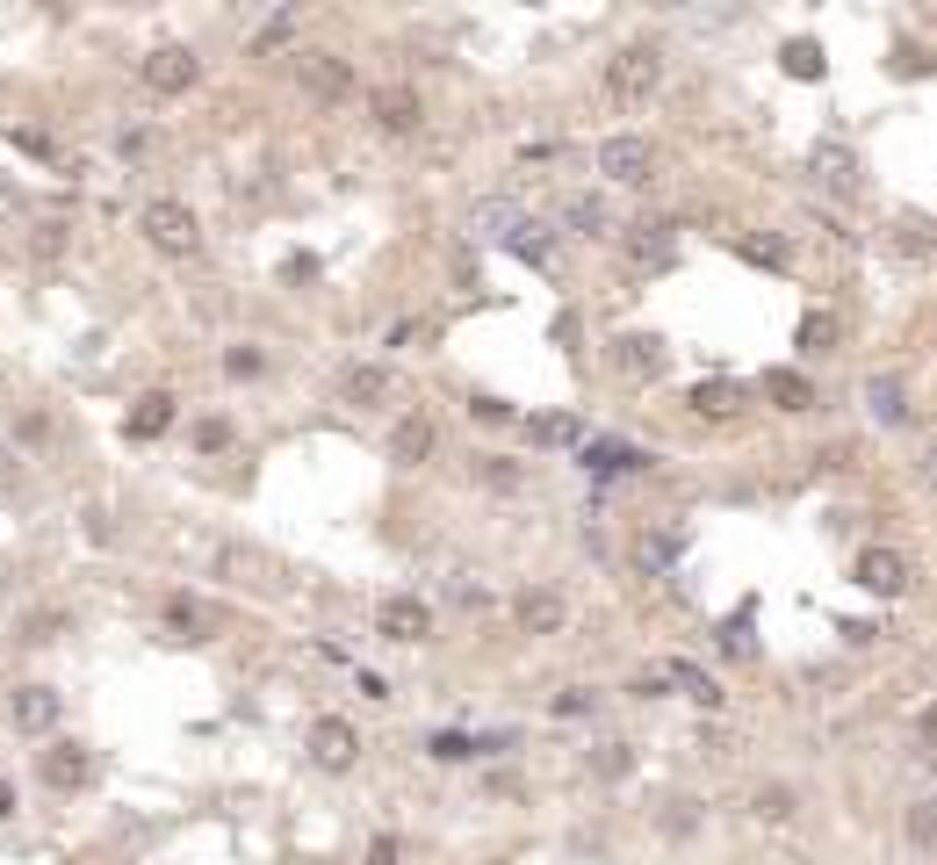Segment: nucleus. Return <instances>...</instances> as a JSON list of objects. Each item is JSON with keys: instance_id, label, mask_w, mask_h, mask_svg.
Wrapping results in <instances>:
<instances>
[{"instance_id": "nucleus-1", "label": "nucleus", "mask_w": 937, "mask_h": 865, "mask_svg": "<svg viewBox=\"0 0 937 865\" xmlns=\"http://www.w3.org/2000/svg\"><path fill=\"white\" fill-rule=\"evenodd\" d=\"M138 224H144V239H152L166 260H195V253H203V224H195L188 203H144Z\"/></svg>"}, {"instance_id": "nucleus-2", "label": "nucleus", "mask_w": 937, "mask_h": 865, "mask_svg": "<svg viewBox=\"0 0 937 865\" xmlns=\"http://www.w3.org/2000/svg\"><path fill=\"white\" fill-rule=\"evenodd\" d=\"M657 80H663V51L657 44H627V51L606 66V94L613 102H649Z\"/></svg>"}, {"instance_id": "nucleus-3", "label": "nucleus", "mask_w": 937, "mask_h": 865, "mask_svg": "<svg viewBox=\"0 0 937 865\" xmlns=\"http://www.w3.org/2000/svg\"><path fill=\"white\" fill-rule=\"evenodd\" d=\"M621 260L635 267V275H671L678 267V224H627L621 231Z\"/></svg>"}, {"instance_id": "nucleus-4", "label": "nucleus", "mask_w": 937, "mask_h": 865, "mask_svg": "<svg viewBox=\"0 0 937 865\" xmlns=\"http://www.w3.org/2000/svg\"><path fill=\"white\" fill-rule=\"evenodd\" d=\"M209 570L224 577V585H239V591H267L281 577V563L267 549H253V541H224V549H217V563H209Z\"/></svg>"}, {"instance_id": "nucleus-5", "label": "nucleus", "mask_w": 937, "mask_h": 865, "mask_svg": "<svg viewBox=\"0 0 937 865\" xmlns=\"http://www.w3.org/2000/svg\"><path fill=\"white\" fill-rule=\"evenodd\" d=\"M599 173L621 181V188H649L657 181V145L649 138H606L599 145Z\"/></svg>"}, {"instance_id": "nucleus-6", "label": "nucleus", "mask_w": 937, "mask_h": 865, "mask_svg": "<svg viewBox=\"0 0 937 865\" xmlns=\"http://www.w3.org/2000/svg\"><path fill=\"white\" fill-rule=\"evenodd\" d=\"M563 621H570V599H563L556 585L512 591V627H520V635H563Z\"/></svg>"}, {"instance_id": "nucleus-7", "label": "nucleus", "mask_w": 937, "mask_h": 865, "mask_svg": "<svg viewBox=\"0 0 937 865\" xmlns=\"http://www.w3.org/2000/svg\"><path fill=\"white\" fill-rule=\"evenodd\" d=\"M195 80H203V58H195L188 44H159V51H144V86H152V94H188Z\"/></svg>"}, {"instance_id": "nucleus-8", "label": "nucleus", "mask_w": 937, "mask_h": 865, "mask_svg": "<svg viewBox=\"0 0 937 865\" xmlns=\"http://www.w3.org/2000/svg\"><path fill=\"white\" fill-rule=\"evenodd\" d=\"M159 621H166V635H174V642H209V635H217V606L174 591V599L159 606Z\"/></svg>"}, {"instance_id": "nucleus-9", "label": "nucleus", "mask_w": 937, "mask_h": 865, "mask_svg": "<svg viewBox=\"0 0 937 865\" xmlns=\"http://www.w3.org/2000/svg\"><path fill=\"white\" fill-rule=\"evenodd\" d=\"M375 627L390 642H426V635H433V606H426V599H382L375 606Z\"/></svg>"}, {"instance_id": "nucleus-10", "label": "nucleus", "mask_w": 937, "mask_h": 865, "mask_svg": "<svg viewBox=\"0 0 937 865\" xmlns=\"http://www.w3.org/2000/svg\"><path fill=\"white\" fill-rule=\"evenodd\" d=\"M433 440H440L433 418H426V412H404L397 426H390V462H397V469H418L426 454H433Z\"/></svg>"}, {"instance_id": "nucleus-11", "label": "nucleus", "mask_w": 937, "mask_h": 865, "mask_svg": "<svg viewBox=\"0 0 937 865\" xmlns=\"http://www.w3.org/2000/svg\"><path fill=\"white\" fill-rule=\"evenodd\" d=\"M339 404H354V412H382V404H390V368H382V361H354L347 376H339Z\"/></svg>"}, {"instance_id": "nucleus-12", "label": "nucleus", "mask_w": 937, "mask_h": 865, "mask_svg": "<svg viewBox=\"0 0 937 865\" xmlns=\"http://www.w3.org/2000/svg\"><path fill=\"white\" fill-rule=\"evenodd\" d=\"M851 577H858V585H866L872 599H894V591H909V563H902L894 549H866Z\"/></svg>"}, {"instance_id": "nucleus-13", "label": "nucleus", "mask_w": 937, "mask_h": 865, "mask_svg": "<svg viewBox=\"0 0 937 865\" xmlns=\"http://www.w3.org/2000/svg\"><path fill=\"white\" fill-rule=\"evenodd\" d=\"M36 764H44V786H58V794H80V786L94 778V758L80 743H51Z\"/></svg>"}, {"instance_id": "nucleus-14", "label": "nucleus", "mask_w": 937, "mask_h": 865, "mask_svg": "<svg viewBox=\"0 0 937 865\" xmlns=\"http://www.w3.org/2000/svg\"><path fill=\"white\" fill-rule=\"evenodd\" d=\"M311 758L332 764V772H347V764L361 758V736H354V722H332V714H325V722L311 728Z\"/></svg>"}, {"instance_id": "nucleus-15", "label": "nucleus", "mask_w": 937, "mask_h": 865, "mask_svg": "<svg viewBox=\"0 0 937 865\" xmlns=\"http://www.w3.org/2000/svg\"><path fill=\"white\" fill-rule=\"evenodd\" d=\"M296 72H303V86H311L317 102H347V94H354V66H347V58H325V51H317V58H303Z\"/></svg>"}, {"instance_id": "nucleus-16", "label": "nucleus", "mask_w": 937, "mask_h": 865, "mask_svg": "<svg viewBox=\"0 0 937 865\" xmlns=\"http://www.w3.org/2000/svg\"><path fill=\"white\" fill-rule=\"evenodd\" d=\"M585 469H591V476H643L649 454L635 448V440H591V448H585Z\"/></svg>"}, {"instance_id": "nucleus-17", "label": "nucleus", "mask_w": 937, "mask_h": 865, "mask_svg": "<svg viewBox=\"0 0 937 865\" xmlns=\"http://www.w3.org/2000/svg\"><path fill=\"white\" fill-rule=\"evenodd\" d=\"M174 418H181V404L166 397V390H144V397L130 404V418H123V432H130V440H159Z\"/></svg>"}, {"instance_id": "nucleus-18", "label": "nucleus", "mask_w": 937, "mask_h": 865, "mask_svg": "<svg viewBox=\"0 0 937 865\" xmlns=\"http://www.w3.org/2000/svg\"><path fill=\"white\" fill-rule=\"evenodd\" d=\"M757 390L772 404H779V412H815V382L808 376H794V368H764L757 376Z\"/></svg>"}, {"instance_id": "nucleus-19", "label": "nucleus", "mask_w": 937, "mask_h": 865, "mask_svg": "<svg viewBox=\"0 0 937 865\" xmlns=\"http://www.w3.org/2000/svg\"><path fill=\"white\" fill-rule=\"evenodd\" d=\"M563 224L577 231V239H613V209H606V195H570V203H563Z\"/></svg>"}, {"instance_id": "nucleus-20", "label": "nucleus", "mask_w": 937, "mask_h": 865, "mask_svg": "<svg viewBox=\"0 0 937 865\" xmlns=\"http://www.w3.org/2000/svg\"><path fill=\"white\" fill-rule=\"evenodd\" d=\"M866 404H872L880 426H902V418H909V382L894 376V368H880V376L866 382Z\"/></svg>"}, {"instance_id": "nucleus-21", "label": "nucleus", "mask_w": 937, "mask_h": 865, "mask_svg": "<svg viewBox=\"0 0 937 865\" xmlns=\"http://www.w3.org/2000/svg\"><path fill=\"white\" fill-rule=\"evenodd\" d=\"M368 108H375V123H382V130H397V138H404V130H418V116H426L412 86H382Z\"/></svg>"}, {"instance_id": "nucleus-22", "label": "nucleus", "mask_w": 937, "mask_h": 865, "mask_svg": "<svg viewBox=\"0 0 937 865\" xmlns=\"http://www.w3.org/2000/svg\"><path fill=\"white\" fill-rule=\"evenodd\" d=\"M613 361H621L627 376H663V339L657 332H627V339L613 346Z\"/></svg>"}, {"instance_id": "nucleus-23", "label": "nucleus", "mask_w": 937, "mask_h": 865, "mask_svg": "<svg viewBox=\"0 0 937 865\" xmlns=\"http://www.w3.org/2000/svg\"><path fill=\"white\" fill-rule=\"evenodd\" d=\"M663 685H678L685 700H693V707H721V700H729V692L714 685V678L699 671V664H685V657H671V671H663Z\"/></svg>"}, {"instance_id": "nucleus-24", "label": "nucleus", "mask_w": 937, "mask_h": 865, "mask_svg": "<svg viewBox=\"0 0 937 865\" xmlns=\"http://www.w3.org/2000/svg\"><path fill=\"white\" fill-rule=\"evenodd\" d=\"M15 722L30 728V736H44V728L58 722V692H51V685H22V692H15Z\"/></svg>"}, {"instance_id": "nucleus-25", "label": "nucleus", "mask_w": 937, "mask_h": 865, "mask_svg": "<svg viewBox=\"0 0 937 865\" xmlns=\"http://www.w3.org/2000/svg\"><path fill=\"white\" fill-rule=\"evenodd\" d=\"M815 173H822V188L858 195V159H851L844 145H822V152H815Z\"/></svg>"}, {"instance_id": "nucleus-26", "label": "nucleus", "mask_w": 937, "mask_h": 865, "mask_svg": "<svg viewBox=\"0 0 937 865\" xmlns=\"http://www.w3.org/2000/svg\"><path fill=\"white\" fill-rule=\"evenodd\" d=\"M693 412H699V418L743 412V382H699V390H693Z\"/></svg>"}, {"instance_id": "nucleus-27", "label": "nucleus", "mask_w": 937, "mask_h": 865, "mask_svg": "<svg viewBox=\"0 0 937 865\" xmlns=\"http://www.w3.org/2000/svg\"><path fill=\"white\" fill-rule=\"evenodd\" d=\"M794 339H800V354H830V346L844 339V325H836L830 311H808V318H800V332H794Z\"/></svg>"}, {"instance_id": "nucleus-28", "label": "nucleus", "mask_w": 937, "mask_h": 865, "mask_svg": "<svg viewBox=\"0 0 937 865\" xmlns=\"http://www.w3.org/2000/svg\"><path fill=\"white\" fill-rule=\"evenodd\" d=\"M541 440V448H577V440H585V426H577V418H563V412H548V418H534V426H527Z\"/></svg>"}, {"instance_id": "nucleus-29", "label": "nucleus", "mask_w": 937, "mask_h": 865, "mask_svg": "<svg viewBox=\"0 0 937 865\" xmlns=\"http://www.w3.org/2000/svg\"><path fill=\"white\" fill-rule=\"evenodd\" d=\"M779 58H786V72H794V80H822V44H815V36H794Z\"/></svg>"}, {"instance_id": "nucleus-30", "label": "nucleus", "mask_w": 937, "mask_h": 865, "mask_svg": "<svg viewBox=\"0 0 937 865\" xmlns=\"http://www.w3.org/2000/svg\"><path fill=\"white\" fill-rule=\"evenodd\" d=\"M729 245H736L743 260H757V267H786V245H779V239H757V231H736Z\"/></svg>"}, {"instance_id": "nucleus-31", "label": "nucleus", "mask_w": 937, "mask_h": 865, "mask_svg": "<svg viewBox=\"0 0 937 865\" xmlns=\"http://www.w3.org/2000/svg\"><path fill=\"white\" fill-rule=\"evenodd\" d=\"M721 649H729V657H757V635H750V606L721 621Z\"/></svg>"}, {"instance_id": "nucleus-32", "label": "nucleus", "mask_w": 937, "mask_h": 865, "mask_svg": "<svg viewBox=\"0 0 937 865\" xmlns=\"http://www.w3.org/2000/svg\"><path fill=\"white\" fill-rule=\"evenodd\" d=\"M591 772H599V778H627V772H635V750H627V743H599Z\"/></svg>"}, {"instance_id": "nucleus-33", "label": "nucleus", "mask_w": 937, "mask_h": 865, "mask_svg": "<svg viewBox=\"0 0 937 865\" xmlns=\"http://www.w3.org/2000/svg\"><path fill=\"white\" fill-rule=\"evenodd\" d=\"M476 476H484L490 491H520V469L505 462V454H476Z\"/></svg>"}, {"instance_id": "nucleus-34", "label": "nucleus", "mask_w": 937, "mask_h": 865, "mask_svg": "<svg viewBox=\"0 0 937 865\" xmlns=\"http://www.w3.org/2000/svg\"><path fill=\"white\" fill-rule=\"evenodd\" d=\"M909 837H916V844H937V800H916V808H909Z\"/></svg>"}, {"instance_id": "nucleus-35", "label": "nucleus", "mask_w": 937, "mask_h": 865, "mask_svg": "<svg viewBox=\"0 0 937 865\" xmlns=\"http://www.w3.org/2000/svg\"><path fill=\"white\" fill-rule=\"evenodd\" d=\"M195 448H203V454L231 448V418H203V426H195Z\"/></svg>"}, {"instance_id": "nucleus-36", "label": "nucleus", "mask_w": 937, "mask_h": 865, "mask_svg": "<svg viewBox=\"0 0 937 865\" xmlns=\"http://www.w3.org/2000/svg\"><path fill=\"white\" fill-rule=\"evenodd\" d=\"M224 368H231L239 382H253V376L267 368V354H253V346H231V354H224Z\"/></svg>"}, {"instance_id": "nucleus-37", "label": "nucleus", "mask_w": 937, "mask_h": 865, "mask_svg": "<svg viewBox=\"0 0 937 865\" xmlns=\"http://www.w3.org/2000/svg\"><path fill=\"white\" fill-rule=\"evenodd\" d=\"M757 815H764V822H786V815H794V794H786V786H764V794H757Z\"/></svg>"}, {"instance_id": "nucleus-38", "label": "nucleus", "mask_w": 937, "mask_h": 865, "mask_svg": "<svg viewBox=\"0 0 937 865\" xmlns=\"http://www.w3.org/2000/svg\"><path fill=\"white\" fill-rule=\"evenodd\" d=\"M275 44H289V15H275V22H267L261 36H253V58H267V51H275Z\"/></svg>"}, {"instance_id": "nucleus-39", "label": "nucleus", "mask_w": 937, "mask_h": 865, "mask_svg": "<svg viewBox=\"0 0 937 865\" xmlns=\"http://www.w3.org/2000/svg\"><path fill=\"white\" fill-rule=\"evenodd\" d=\"M468 412L484 418V426H505V418H512V404H505V397H468Z\"/></svg>"}, {"instance_id": "nucleus-40", "label": "nucleus", "mask_w": 937, "mask_h": 865, "mask_svg": "<svg viewBox=\"0 0 937 865\" xmlns=\"http://www.w3.org/2000/svg\"><path fill=\"white\" fill-rule=\"evenodd\" d=\"M599 707V692H556V714H591Z\"/></svg>"}, {"instance_id": "nucleus-41", "label": "nucleus", "mask_w": 937, "mask_h": 865, "mask_svg": "<svg viewBox=\"0 0 937 865\" xmlns=\"http://www.w3.org/2000/svg\"><path fill=\"white\" fill-rule=\"evenodd\" d=\"M368 865H397V837H375V844H368Z\"/></svg>"}, {"instance_id": "nucleus-42", "label": "nucleus", "mask_w": 937, "mask_h": 865, "mask_svg": "<svg viewBox=\"0 0 937 865\" xmlns=\"http://www.w3.org/2000/svg\"><path fill=\"white\" fill-rule=\"evenodd\" d=\"M916 736H923V743H937V700H930V707L916 714Z\"/></svg>"}, {"instance_id": "nucleus-43", "label": "nucleus", "mask_w": 937, "mask_h": 865, "mask_svg": "<svg viewBox=\"0 0 937 865\" xmlns=\"http://www.w3.org/2000/svg\"><path fill=\"white\" fill-rule=\"evenodd\" d=\"M0 815H15V794H8V778H0Z\"/></svg>"}, {"instance_id": "nucleus-44", "label": "nucleus", "mask_w": 937, "mask_h": 865, "mask_svg": "<svg viewBox=\"0 0 937 865\" xmlns=\"http://www.w3.org/2000/svg\"><path fill=\"white\" fill-rule=\"evenodd\" d=\"M930 484H937V440H930Z\"/></svg>"}]
</instances>
